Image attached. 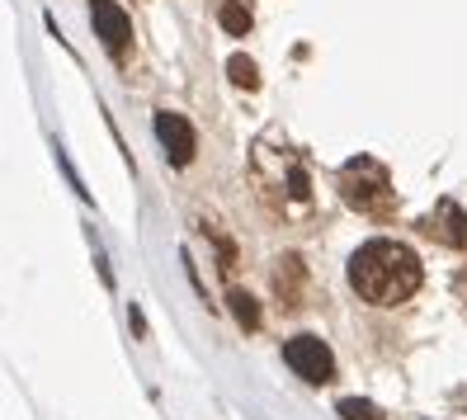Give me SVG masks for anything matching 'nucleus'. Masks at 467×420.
Masks as SVG:
<instances>
[{
  "label": "nucleus",
  "instance_id": "nucleus-1",
  "mask_svg": "<svg viewBox=\"0 0 467 420\" xmlns=\"http://www.w3.org/2000/svg\"><path fill=\"white\" fill-rule=\"evenodd\" d=\"M420 260L401 241H364L349 256V289L373 307H397L420 289Z\"/></svg>",
  "mask_w": 467,
  "mask_h": 420
},
{
  "label": "nucleus",
  "instance_id": "nucleus-2",
  "mask_svg": "<svg viewBox=\"0 0 467 420\" xmlns=\"http://www.w3.org/2000/svg\"><path fill=\"white\" fill-rule=\"evenodd\" d=\"M340 199H345L349 208L368 213V217H388L392 204H397L388 165L373 161V156H354V161H345V165H340Z\"/></svg>",
  "mask_w": 467,
  "mask_h": 420
},
{
  "label": "nucleus",
  "instance_id": "nucleus-3",
  "mask_svg": "<svg viewBox=\"0 0 467 420\" xmlns=\"http://www.w3.org/2000/svg\"><path fill=\"white\" fill-rule=\"evenodd\" d=\"M284 359H288V369L307 383H331L336 378V354L326 341H317V335H293L284 345Z\"/></svg>",
  "mask_w": 467,
  "mask_h": 420
},
{
  "label": "nucleus",
  "instance_id": "nucleus-4",
  "mask_svg": "<svg viewBox=\"0 0 467 420\" xmlns=\"http://www.w3.org/2000/svg\"><path fill=\"white\" fill-rule=\"evenodd\" d=\"M90 19H95V34H99V43H104L109 58H128L132 24H128V15L114 5V0H90Z\"/></svg>",
  "mask_w": 467,
  "mask_h": 420
},
{
  "label": "nucleus",
  "instance_id": "nucleus-5",
  "mask_svg": "<svg viewBox=\"0 0 467 420\" xmlns=\"http://www.w3.org/2000/svg\"><path fill=\"white\" fill-rule=\"evenodd\" d=\"M156 137H161V147H166L171 165H189L194 161V128H189L184 114H156Z\"/></svg>",
  "mask_w": 467,
  "mask_h": 420
},
{
  "label": "nucleus",
  "instance_id": "nucleus-6",
  "mask_svg": "<svg viewBox=\"0 0 467 420\" xmlns=\"http://www.w3.org/2000/svg\"><path fill=\"white\" fill-rule=\"evenodd\" d=\"M425 232L434 236V241H444V246H467V213L453 204V199H444L430 217H425Z\"/></svg>",
  "mask_w": 467,
  "mask_h": 420
},
{
  "label": "nucleus",
  "instance_id": "nucleus-7",
  "mask_svg": "<svg viewBox=\"0 0 467 420\" xmlns=\"http://www.w3.org/2000/svg\"><path fill=\"white\" fill-rule=\"evenodd\" d=\"M217 19H223V29H227L232 38H245V34H251V24H255V15L245 10V0H227Z\"/></svg>",
  "mask_w": 467,
  "mask_h": 420
},
{
  "label": "nucleus",
  "instance_id": "nucleus-8",
  "mask_svg": "<svg viewBox=\"0 0 467 420\" xmlns=\"http://www.w3.org/2000/svg\"><path fill=\"white\" fill-rule=\"evenodd\" d=\"M227 76H232V86H241V90H255L260 86V67L245 58V52H236V58L227 62Z\"/></svg>",
  "mask_w": 467,
  "mask_h": 420
},
{
  "label": "nucleus",
  "instance_id": "nucleus-9",
  "mask_svg": "<svg viewBox=\"0 0 467 420\" xmlns=\"http://www.w3.org/2000/svg\"><path fill=\"white\" fill-rule=\"evenodd\" d=\"M227 302H232V312H236V321H241L245 331H255V326H260V307H255V298H251V293L232 289V293H227Z\"/></svg>",
  "mask_w": 467,
  "mask_h": 420
},
{
  "label": "nucleus",
  "instance_id": "nucleus-10",
  "mask_svg": "<svg viewBox=\"0 0 467 420\" xmlns=\"http://www.w3.org/2000/svg\"><path fill=\"white\" fill-rule=\"evenodd\" d=\"M340 415H345V420H388V415H382L373 402H364V397H345V402H340Z\"/></svg>",
  "mask_w": 467,
  "mask_h": 420
}]
</instances>
